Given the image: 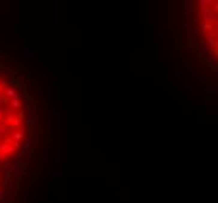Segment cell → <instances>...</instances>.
<instances>
[{"label":"cell","mask_w":218,"mask_h":203,"mask_svg":"<svg viewBox=\"0 0 218 203\" xmlns=\"http://www.w3.org/2000/svg\"><path fill=\"white\" fill-rule=\"evenodd\" d=\"M5 144L11 145V144H13V138H11V136H5Z\"/></svg>","instance_id":"cell-18"},{"label":"cell","mask_w":218,"mask_h":203,"mask_svg":"<svg viewBox=\"0 0 218 203\" xmlns=\"http://www.w3.org/2000/svg\"><path fill=\"white\" fill-rule=\"evenodd\" d=\"M188 48H195V42H188Z\"/></svg>","instance_id":"cell-28"},{"label":"cell","mask_w":218,"mask_h":203,"mask_svg":"<svg viewBox=\"0 0 218 203\" xmlns=\"http://www.w3.org/2000/svg\"><path fill=\"white\" fill-rule=\"evenodd\" d=\"M215 47H217V33L214 31L207 36V48L212 52V50H215Z\"/></svg>","instance_id":"cell-3"},{"label":"cell","mask_w":218,"mask_h":203,"mask_svg":"<svg viewBox=\"0 0 218 203\" xmlns=\"http://www.w3.org/2000/svg\"><path fill=\"white\" fill-rule=\"evenodd\" d=\"M39 97H41V95H39V91H38V89H33L31 94H30V99H39Z\"/></svg>","instance_id":"cell-12"},{"label":"cell","mask_w":218,"mask_h":203,"mask_svg":"<svg viewBox=\"0 0 218 203\" xmlns=\"http://www.w3.org/2000/svg\"><path fill=\"white\" fill-rule=\"evenodd\" d=\"M2 89H3V85H2V78H0V92H2Z\"/></svg>","instance_id":"cell-29"},{"label":"cell","mask_w":218,"mask_h":203,"mask_svg":"<svg viewBox=\"0 0 218 203\" xmlns=\"http://www.w3.org/2000/svg\"><path fill=\"white\" fill-rule=\"evenodd\" d=\"M30 149H31V145H30V144H25V145H24V152H28Z\"/></svg>","instance_id":"cell-23"},{"label":"cell","mask_w":218,"mask_h":203,"mask_svg":"<svg viewBox=\"0 0 218 203\" xmlns=\"http://www.w3.org/2000/svg\"><path fill=\"white\" fill-rule=\"evenodd\" d=\"M214 30H215V25H210V24H201V31L206 34V33H209V31H212L214 33Z\"/></svg>","instance_id":"cell-6"},{"label":"cell","mask_w":218,"mask_h":203,"mask_svg":"<svg viewBox=\"0 0 218 203\" xmlns=\"http://www.w3.org/2000/svg\"><path fill=\"white\" fill-rule=\"evenodd\" d=\"M5 155H6V156H10V155H16V150H14V149H13V147L10 145V147H8V150H6V153H5Z\"/></svg>","instance_id":"cell-14"},{"label":"cell","mask_w":218,"mask_h":203,"mask_svg":"<svg viewBox=\"0 0 218 203\" xmlns=\"http://www.w3.org/2000/svg\"><path fill=\"white\" fill-rule=\"evenodd\" d=\"M2 169H5L6 172H10V170L13 169V167H11V164H5V166H2Z\"/></svg>","instance_id":"cell-21"},{"label":"cell","mask_w":218,"mask_h":203,"mask_svg":"<svg viewBox=\"0 0 218 203\" xmlns=\"http://www.w3.org/2000/svg\"><path fill=\"white\" fill-rule=\"evenodd\" d=\"M3 122H5V119H3V114L0 113V123H3Z\"/></svg>","instance_id":"cell-27"},{"label":"cell","mask_w":218,"mask_h":203,"mask_svg":"<svg viewBox=\"0 0 218 203\" xmlns=\"http://www.w3.org/2000/svg\"><path fill=\"white\" fill-rule=\"evenodd\" d=\"M31 120H24L22 123H20V128H22V133H25V131H28L30 130V127H31Z\"/></svg>","instance_id":"cell-7"},{"label":"cell","mask_w":218,"mask_h":203,"mask_svg":"<svg viewBox=\"0 0 218 203\" xmlns=\"http://www.w3.org/2000/svg\"><path fill=\"white\" fill-rule=\"evenodd\" d=\"M11 147H13V149H14V150H17V149H20V142H17V141H13Z\"/></svg>","instance_id":"cell-16"},{"label":"cell","mask_w":218,"mask_h":203,"mask_svg":"<svg viewBox=\"0 0 218 203\" xmlns=\"http://www.w3.org/2000/svg\"><path fill=\"white\" fill-rule=\"evenodd\" d=\"M2 69H3V67H0V75H6V74H8L6 71H2Z\"/></svg>","instance_id":"cell-26"},{"label":"cell","mask_w":218,"mask_h":203,"mask_svg":"<svg viewBox=\"0 0 218 203\" xmlns=\"http://www.w3.org/2000/svg\"><path fill=\"white\" fill-rule=\"evenodd\" d=\"M11 167H13V169H19V167L22 169V163H20V161H16V163L11 164Z\"/></svg>","instance_id":"cell-15"},{"label":"cell","mask_w":218,"mask_h":203,"mask_svg":"<svg viewBox=\"0 0 218 203\" xmlns=\"http://www.w3.org/2000/svg\"><path fill=\"white\" fill-rule=\"evenodd\" d=\"M10 105H11V108H14V109H20V100H10Z\"/></svg>","instance_id":"cell-9"},{"label":"cell","mask_w":218,"mask_h":203,"mask_svg":"<svg viewBox=\"0 0 218 203\" xmlns=\"http://www.w3.org/2000/svg\"><path fill=\"white\" fill-rule=\"evenodd\" d=\"M0 203H8V200H6V197H5L3 189H0Z\"/></svg>","instance_id":"cell-13"},{"label":"cell","mask_w":218,"mask_h":203,"mask_svg":"<svg viewBox=\"0 0 218 203\" xmlns=\"http://www.w3.org/2000/svg\"><path fill=\"white\" fill-rule=\"evenodd\" d=\"M14 81H17V86H24V78L22 77H17V80H14Z\"/></svg>","instance_id":"cell-20"},{"label":"cell","mask_w":218,"mask_h":203,"mask_svg":"<svg viewBox=\"0 0 218 203\" xmlns=\"http://www.w3.org/2000/svg\"><path fill=\"white\" fill-rule=\"evenodd\" d=\"M198 80H201V81H204V80H206V77H204L202 74H199V75H198Z\"/></svg>","instance_id":"cell-25"},{"label":"cell","mask_w":218,"mask_h":203,"mask_svg":"<svg viewBox=\"0 0 218 203\" xmlns=\"http://www.w3.org/2000/svg\"><path fill=\"white\" fill-rule=\"evenodd\" d=\"M190 31H192V27H190V25H184V33L190 34Z\"/></svg>","instance_id":"cell-17"},{"label":"cell","mask_w":218,"mask_h":203,"mask_svg":"<svg viewBox=\"0 0 218 203\" xmlns=\"http://www.w3.org/2000/svg\"><path fill=\"white\" fill-rule=\"evenodd\" d=\"M6 159H8V156L5 153H0V161H6Z\"/></svg>","instance_id":"cell-22"},{"label":"cell","mask_w":218,"mask_h":203,"mask_svg":"<svg viewBox=\"0 0 218 203\" xmlns=\"http://www.w3.org/2000/svg\"><path fill=\"white\" fill-rule=\"evenodd\" d=\"M3 95L6 97V99H10V100H22L24 99L22 94H19L14 86H6L3 89Z\"/></svg>","instance_id":"cell-1"},{"label":"cell","mask_w":218,"mask_h":203,"mask_svg":"<svg viewBox=\"0 0 218 203\" xmlns=\"http://www.w3.org/2000/svg\"><path fill=\"white\" fill-rule=\"evenodd\" d=\"M212 3H214L212 0H201V2H199V11H201V14H204L206 11H209L210 8H209L207 5H212Z\"/></svg>","instance_id":"cell-4"},{"label":"cell","mask_w":218,"mask_h":203,"mask_svg":"<svg viewBox=\"0 0 218 203\" xmlns=\"http://www.w3.org/2000/svg\"><path fill=\"white\" fill-rule=\"evenodd\" d=\"M0 105H2V106H6V105H8V99L3 95V92H0Z\"/></svg>","instance_id":"cell-10"},{"label":"cell","mask_w":218,"mask_h":203,"mask_svg":"<svg viewBox=\"0 0 218 203\" xmlns=\"http://www.w3.org/2000/svg\"><path fill=\"white\" fill-rule=\"evenodd\" d=\"M3 114V117H6V120H8V119H11L13 116H14V114H13V111L8 108V109H5V113H2Z\"/></svg>","instance_id":"cell-11"},{"label":"cell","mask_w":218,"mask_h":203,"mask_svg":"<svg viewBox=\"0 0 218 203\" xmlns=\"http://www.w3.org/2000/svg\"><path fill=\"white\" fill-rule=\"evenodd\" d=\"M201 24H210V25H215L217 24V11L214 10H209L206 11L204 14H201Z\"/></svg>","instance_id":"cell-2"},{"label":"cell","mask_w":218,"mask_h":203,"mask_svg":"<svg viewBox=\"0 0 218 203\" xmlns=\"http://www.w3.org/2000/svg\"><path fill=\"white\" fill-rule=\"evenodd\" d=\"M6 122H8V125H10L11 128H17L19 125L22 123V122H20V120H19V119H17L16 116H13V117H11V119H8V120H6Z\"/></svg>","instance_id":"cell-5"},{"label":"cell","mask_w":218,"mask_h":203,"mask_svg":"<svg viewBox=\"0 0 218 203\" xmlns=\"http://www.w3.org/2000/svg\"><path fill=\"white\" fill-rule=\"evenodd\" d=\"M5 133H6V127H5L3 123H0V136L5 135Z\"/></svg>","instance_id":"cell-19"},{"label":"cell","mask_w":218,"mask_h":203,"mask_svg":"<svg viewBox=\"0 0 218 203\" xmlns=\"http://www.w3.org/2000/svg\"><path fill=\"white\" fill-rule=\"evenodd\" d=\"M22 173L24 175H30L31 172H30V169H24V167H22Z\"/></svg>","instance_id":"cell-24"},{"label":"cell","mask_w":218,"mask_h":203,"mask_svg":"<svg viewBox=\"0 0 218 203\" xmlns=\"http://www.w3.org/2000/svg\"><path fill=\"white\" fill-rule=\"evenodd\" d=\"M24 138V133L22 131H16L14 135H13V141H17V142H20V139Z\"/></svg>","instance_id":"cell-8"}]
</instances>
